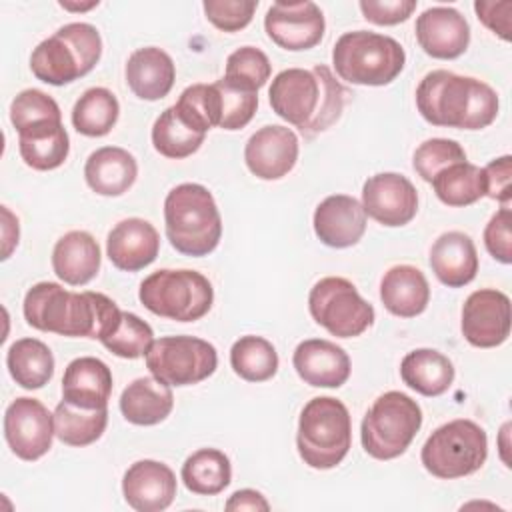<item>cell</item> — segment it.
I'll return each instance as SVG.
<instances>
[{
	"label": "cell",
	"instance_id": "obj_1",
	"mask_svg": "<svg viewBox=\"0 0 512 512\" xmlns=\"http://www.w3.org/2000/svg\"><path fill=\"white\" fill-rule=\"evenodd\" d=\"M24 318L40 332L70 338L108 336L120 322L122 310L100 292H72L56 282H38L24 296Z\"/></svg>",
	"mask_w": 512,
	"mask_h": 512
},
{
	"label": "cell",
	"instance_id": "obj_2",
	"mask_svg": "<svg viewBox=\"0 0 512 512\" xmlns=\"http://www.w3.org/2000/svg\"><path fill=\"white\" fill-rule=\"evenodd\" d=\"M346 96V88L324 64L312 70L286 68L274 76L268 90L272 110L308 138L340 118Z\"/></svg>",
	"mask_w": 512,
	"mask_h": 512
},
{
	"label": "cell",
	"instance_id": "obj_3",
	"mask_svg": "<svg viewBox=\"0 0 512 512\" xmlns=\"http://www.w3.org/2000/svg\"><path fill=\"white\" fill-rule=\"evenodd\" d=\"M420 116L432 126L480 130L498 116V96L482 80L450 70L428 72L416 88Z\"/></svg>",
	"mask_w": 512,
	"mask_h": 512
},
{
	"label": "cell",
	"instance_id": "obj_4",
	"mask_svg": "<svg viewBox=\"0 0 512 512\" xmlns=\"http://www.w3.org/2000/svg\"><path fill=\"white\" fill-rule=\"evenodd\" d=\"M166 238L186 256L210 254L222 236V218L212 192L196 182L174 186L164 200Z\"/></svg>",
	"mask_w": 512,
	"mask_h": 512
},
{
	"label": "cell",
	"instance_id": "obj_5",
	"mask_svg": "<svg viewBox=\"0 0 512 512\" xmlns=\"http://www.w3.org/2000/svg\"><path fill=\"white\" fill-rule=\"evenodd\" d=\"M102 56V38L88 22H70L42 40L30 56L32 74L52 86L86 76Z\"/></svg>",
	"mask_w": 512,
	"mask_h": 512
},
{
	"label": "cell",
	"instance_id": "obj_6",
	"mask_svg": "<svg viewBox=\"0 0 512 512\" xmlns=\"http://www.w3.org/2000/svg\"><path fill=\"white\" fill-rule=\"evenodd\" d=\"M352 444V422L344 402L332 396L312 398L300 412L296 446L310 468L338 466Z\"/></svg>",
	"mask_w": 512,
	"mask_h": 512
},
{
	"label": "cell",
	"instance_id": "obj_7",
	"mask_svg": "<svg viewBox=\"0 0 512 512\" xmlns=\"http://www.w3.org/2000/svg\"><path fill=\"white\" fill-rule=\"evenodd\" d=\"M406 52L390 36L354 30L342 34L332 48L336 74L358 86H384L404 70Z\"/></svg>",
	"mask_w": 512,
	"mask_h": 512
},
{
	"label": "cell",
	"instance_id": "obj_8",
	"mask_svg": "<svg viewBox=\"0 0 512 512\" xmlns=\"http://www.w3.org/2000/svg\"><path fill=\"white\" fill-rule=\"evenodd\" d=\"M420 426L422 410L416 400L398 390L384 392L362 418V448L376 460L398 458L406 452Z\"/></svg>",
	"mask_w": 512,
	"mask_h": 512
},
{
	"label": "cell",
	"instance_id": "obj_9",
	"mask_svg": "<svg viewBox=\"0 0 512 512\" xmlns=\"http://www.w3.org/2000/svg\"><path fill=\"white\" fill-rule=\"evenodd\" d=\"M138 298L146 310L176 322H194L214 302L210 280L196 270H156L140 284Z\"/></svg>",
	"mask_w": 512,
	"mask_h": 512
},
{
	"label": "cell",
	"instance_id": "obj_10",
	"mask_svg": "<svg viewBox=\"0 0 512 512\" xmlns=\"http://www.w3.org/2000/svg\"><path fill=\"white\" fill-rule=\"evenodd\" d=\"M488 456V438L482 426L458 418L438 426L422 446L424 468L442 480H454L480 470Z\"/></svg>",
	"mask_w": 512,
	"mask_h": 512
},
{
	"label": "cell",
	"instance_id": "obj_11",
	"mask_svg": "<svg viewBox=\"0 0 512 512\" xmlns=\"http://www.w3.org/2000/svg\"><path fill=\"white\" fill-rule=\"evenodd\" d=\"M308 308L316 324L332 336L354 338L368 330L374 322V308L342 276H326L318 280L308 294Z\"/></svg>",
	"mask_w": 512,
	"mask_h": 512
},
{
	"label": "cell",
	"instance_id": "obj_12",
	"mask_svg": "<svg viewBox=\"0 0 512 512\" xmlns=\"http://www.w3.org/2000/svg\"><path fill=\"white\" fill-rule=\"evenodd\" d=\"M216 366V348L196 336H164L146 352V368L170 386L198 384L212 376Z\"/></svg>",
	"mask_w": 512,
	"mask_h": 512
},
{
	"label": "cell",
	"instance_id": "obj_13",
	"mask_svg": "<svg viewBox=\"0 0 512 512\" xmlns=\"http://www.w3.org/2000/svg\"><path fill=\"white\" fill-rule=\"evenodd\" d=\"M54 414L36 398H16L4 412V438L10 450L26 462L42 458L52 448Z\"/></svg>",
	"mask_w": 512,
	"mask_h": 512
},
{
	"label": "cell",
	"instance_id": "obj_14",
	"mask_svg": "<svg viewBox=\"0 0 512 512\" xmlns=\"http://www.w3.org/2000/svg\"><path fill=\"white\" fill-rule=\"evenodd\" d=\"M324 28L326 22L322 10L310 0L274 2L264 16L268 38L290 52L310 50L320 44Z\"/></svg>",
	"mask_w": 512,
	"mask_h": 512
},
{
	"label": "cell",
	"instance_id": "obj_15",
	"mask_svg": "<svg viewBox=\"0 0 512 512\" xmlns=\"http://www.w3.org/2000/svg\"><path fill=\"white\" fill-rule=\"evenodd\" d=\"M462 334L476 348H496L510 336V298L496 288L472 292L462 306Z\"/></svg>",
	"mask_w": 512,
	"mask_h": 512
},
{
	"label": "cell",
	"instance_id": "obj_16",
	"mask_svg": "<svg viewBox=\"0 0 512 512\" xmlns=\"http://www.w3.org/2000/svg\"><path fill=\"white\" fill-rule=\"evenodd\" d=\"M362 208L382 226H404L418 212V192L406 176L380 172L364 182Z\"/></svg>",
	"mask_w": 512,
	"mask_h": 512
},
{
	"label": "cell",
	"instance_id": "obj_17",
	"mask_svg": "<svg viewBox=\"0 0 512 512\" xmlns=\"http://www.w3.org/2000/svg\"><path fill=\"white\" fill-rule=\"evenodd\" d=\"M298 136L288 126L270 124L256 130L244 146V162L260 180L284 178L298 160Z\"/></svg>",
	"mask_w": 512,
	"mask_h": 512
},
{
	"label": "cell",
	"instance_id": "obj_18",
	"mask_svg": "<svg viewBox=\"0 0 512 512\" xmlns=\"http://www.w3.org/2000/svg\"><path fill=\"white\" fill-rule=\"evenodd\" d=\"M416 40L420 48L438 60L462 56L470 44L466 18L450 6H432L416 18Z\"/></svg>",
	"mask_w": 512,
	"mask_h": 512
},
{
	"label": "cell",
	"instance_id": "obj_19",
	"mask_svg": "<svg viewBox=\"0 0 512 512\" xmlns=\"http://www.w3.org/2000/svg\"><path fill=\"white\" fill-rule=\"evenodd\" d=\"M122 494L128 506L138 512H160L176 496V476L164 462L138 460L124 472Z\"/></svg>",
	"mask_w": 512,
	"mask_h": 512
},
{
	"label": "cell",
	"instance_id": "obj_20",
	"mask_svg": "<svg viewBox=\"0 0 512 512\" xmlns=\"http://www.w3.org/2000/svg\"><path fill=\"white\" fill-rule=\"evenodd\" d=\"M314 232L330 248H350L366 232V212L348 194H332L314 210Z\"/></svg>",
	"mask_w": 512,
	"mask_h": 512
},
{
	"label": "cell",
	"instance_id": "obj_21",
	"mask_svg": "<svg viewBox=\"0 0 512 512\" xmlns=\"http://www.w3.org/2000/svg\"><path fill=\"white\" fill-rule=\"evenodd\" d=\"M160 252L158 230L144 218L120 220L106 240L110 262L124 272H138L150 266Z\"/></svg>",
	"mask_w": 512,
	"mask_h": 512
},
{
	"label": "cell",
	"instance_id": "obj_22",
	"mask_svg": "<svg viewBox=\"0 0 512 512\" xmlns=\"http://www.w3.org/2000/svg\"><path fill=\"white\" fill-rule=\"evenodd\" d=\"M292 364L296 374L316 388H340L350 378V358L330 340L310 338L296 346Z\"/></svg>",
	"mask_w": 512,
	"mask_h": 512
},
{
	"label": "cell",
	"instance_id": "obj_23",
	"mask_svg": "<svg viewBox=\"0 0 512 512\" xmlns=\"http://www.w3.org/2000/svg\"><path fill=\"white\" fill-rule=\"evenodd\" d=\"M430 268L448 288L470 284L478 272V252L472 238L458 230L440 234L430 248Z\"/></svg>",
	"mask_w": 512,
	"mask_h": 512
},
{
	"label": "cell",
	"instance_id": "obj_24",
	"mask_svg": "<svg viewBox=\"0 0 512 512\" xmlns=\"http://www.w3.org/2000/svg\"><path fill=\"white\" fill-rule=\"evenodd\" d=\"M112 394V372L94 356L74 358L62 376V400L82 408H104Z\"/></svg>",
	"mask_w": 512,
	"mask_h": 512
},
{
	"label": "cell",
	"instance_id": "obj_25",
	"mask_svg": "<svg viewBox=\"0 0 512 512\" xmlns=\"http://www.w3.org/2000/svg\"><path fill=\"white\" fill-rule=\"evenodd\" d=\"M124 74L130 90L140 100L154 102L172 90L176 68L170 54H166L162 48L146 46L128 56Z\"/></svg>",
	"mask_w": 512,
	"mask_h": 512
},
{
	"label": "cell",
	"instance_id": "obj_26",
	"mask_svg": "<svg viewBox=\"0 0 512 512\" xmlns=\"http://www.w3.org/2000/svg\"><path fill=\"white\" fill-rule=\"evenodd\" d=\"M384 308L400 318L422 314L430 302V286L424 272L410 264H398L384 272L380 282Z\"/></svg>",
	"mask_w": 512,
	"mask_h": 512
},
{
	"label": "cell",
	"instance_id": "obj_27",
	"mask_svg": "<svg viewBox=\"0 0 512 512\" xmlns=\"http://www.w3.org/2000/svg\"><path fill=\"white\" fill-rule=\"evenodd\" d=\"M54 274L70 286L88 284L100 270V246L90 232L70 230L52 250Z\"/></svg>",
	"mask_w": 512,
	"mask_h": 512
},
{
	"label": "cell",
	"instance_id": "obj_28",
	"mask_svg": "<svg viewBox=\"0 0 512 512\" xmlns=\"http://www.w3.org/2000/svg\"><path fill=\"white\" fill-rule=\"evenodd\" d=\"M138 176L136 158L118 146L94 150L84 164L86 184L100 196H122Z\"/></svg>",
	"mask_w": 512,
	"mask_h": 512
},
{
	"label": "cell",
	"instance_id": "obj_29",
	"mask_svg": "<svg viewBox=\"0 0 512 512\" xmlns=\"http://www.w3.org/2000/svg\"><path fill=\"white\" fill-rule=\"evenodd\" d=\"M174 396L170 384L156 376H142L130 382L120 396L122 416L136 426H154L170 416Z\"/></svg>",
	"mask_w": 512,
	"mask_h": 512
},
{
	"label": "cell",
	"instance_id": "obj_30",
	"mask_svg": "<svg viewBox=\"0 0 512 512\" xmlns=\"http://www.w3.org/2000/svg\"><path fill=\"white\" fill-rule=\"evenodd\" d=\"M18 150L26 166L46 172L64 164L70 138L62 120H46L18 132Z\"/></svg>",
	"mask_w": 512,
	"mask_h": 512
},
{
	"label": "cell",
	"instance_id": "obj_31",
	"mask_svg": "<svg viewBox=\"0 0 512 512\" xmlns=\"http://www.w3.org/2000/svg\"><path fill=\"white\" fill-rule=\"evenodd\" d=\"M404 384L422 396H440L454 382V364L432 348H416L400 362Z\"/></svg>",
	"mask_w": 512,
	"mask_h": 512
},
{
	"label": "cell",
	"instance_id": "obj_32",
	"mask_svg": "<svg viewBox=\"0 0 512 512\" xmlns=\"http://www.w3.org/2000/svg\"><path fill=\"white\" fill-rule=\"evenodd\" d=\"M6 366L18 386L38 390L48 384L54 374V356L42 340L20 338L8 348Z\"/></svg>",
	"mask_w": 512,
	"mask_h": 512
},
{
	"label": "cell",
	"instance_id": "obj_33",
	"mask_svg": "<svg viewBox=\"0 0 512 512\" xmlns=\"http://www.w3.org/2000/svg\"><path fill=\"white\" fill-rule=\"evenodd\" d=\"M232 480L228 456L218 448H200L182 464L184 486L200 496L220 494Z\"/></svg>",
	"mask_w": 512,
	"mask_h": 512
},
{
	"label": "cell",
	"instance_id": "obj_34",
	"mask_svg": "<svg viewBox=\"0 0 512 512\" xmlns=\"http://www.w3.org/2000/svg\"><path fill=\"white\" fill-rule=\"evenodd\" d=\"M108 424V406L82 408L60 400L54 410V434L68 446H88L96 442Z\"/></svg>",
	"mask_w": 512,
	"mask_h": 512
},
{
	"label": "cell",
	"instance_id": "obj_35",
	"mask_svg": "<svg viewBox=\"0 0 512 512\" xmlns=\"http://www.w3.org/2000/svg\"><path fill=\"white\" fill-rule=\"evenodd\" d=\"M430 184L434 186L438 200L454 208L470 206L486 194L482 168L466 160L444 168L432 178Z\"/></svg>",
	"mask_w": 512,
	"mask_h": 512
},
{
	"label": "cell",
	"instance_id": "obj_36",
	"mask_svg": "<svg viewBox=\"0 0 512 512\" xmlns=\"http://www.w3.org/2000/svg\"><path fill=\"white\" fill-rule=\"evenodd\" d=\"M120 114V104L116 96L102 86L88 88L74 104L72 108V126L76 132L90 136V138H100L106 136Z\"/></svg>",
	"mask_w": 512,
	"mask_h": 512
},
{
	"label": "cell",
	"instance_id": "obj_37",
	"mask_svg": "<svg viewBox=\"0 0 512 512\" xmlns=\"http://www.w3.org/2000/svg\"><path fill=\"white\" fill-rule=\"evenodd\" d=\"M206 134L194 130L174 106L166 108L152 126V144L156 152L166 158L180 160L192 156L202 144Z\"/></svg>",
	"mask_w": 512,
	"mask_h": 512
},
{
	"label": "cell",
	"instance_id": "obj_38",
	"mask_svg": "<svg viewBox=\"0 0 512 512\" xmlns=\"http://www.w3.org/2000/svg\"><path fill=\"white\" fill-rule=\"evenodd\" d=\"M232 370L248 382H266L278 372V354L262 336H242L230 348Z\"/></svg>",
	"mask_w": 512,
	"mask_h": 512
},
{
	"label": "cell",
	"instance_id": "obj_39",
	"mask_svg": "<svg viewBox=\"0 0 512 512\" xmlns=\"http://www.w3.org/2000/svg\"><path fill=\"white\" fill-rule=\"evenodd\" d=\"M174 108L194 130H198L202 134H206L210 128L218 126L220 102H218V90L214 84L188 86L180 94Z\"/></svg>",
	"mask_w": 512,
	"mask_h": 512
},
{
	"label": "cell",
	"instance_id": "obj_40",
	"mask_svg": "<svg viewBox=\"0 0 512 512\" xmlns=\"http://www.w3.org/2000/svg\"><path fill=\"white\" fill-rule=\"evenodd\" d=\"M106 350L120 358H140L146 356L148 348L154 342V332L140 316L132 312H122L116 328L100 340Z\"/></svg>",
	"mask_w": 512,
	"mask_h": 512
},
{
	"label": "cell",
	"instance_id": "obj_41",
	"mask_svg": "<svg viewBox=\"0 0 512 512\" xmlns=\"http://www.w3.org/2000/svg\"><path fill=\"white\" fill-rule=\"evenodd\" d=\"M218 90L220 102V120L218 126L224 130H240L244 128L256 114L258 108V92L226 78L214 82Z\"/></svg>",
	"mask_w": 512,
	"mask_h": 512
},
{
	"label": "cell",
	"instance_id": "obj_42",
	"mask_svg": "<svg viewBox=\"0 0 512 512\" xmlns=\"http://www.w3.org/2000/svg\"><path fill=\"white\" fill-rule=\"evenodd\" d=\"M270 72V60L260 48L242 46L228 56L224 78L258 92L268 82Z\"/></svg>",
	"mask_w": 512,
	"mask_h": 512
},
{
	"label": "cell",
	"instance_id": "obj_43",
	"mask_svg": "<svg viewBox=\"0 0 512 512\" xmlns=\"http://www.w3.org/2000/svg\"><path fill=\"white\" fill-rule=\"evenodd\" d=\"M46 120H62L60 106L52 96L36 88H26L16 94L10 104V122L18 132Z\"/></svg>",
	"mask_w": 512,
	"mask_h": 512
},
{
	"label": "cell",
	"instance_id": "obj_44",
	"mask_svg": "<svg viewBox=\"0 0 512 512\" xmlns=\"http://www.w3.org/2000/svg\"><path fill=\"white\" fill-rule=\"evenodd\" d=\"M466 160V152L464 148L450 138H430L424 140L412 158V166L418 172V176L426 182H432V178L442 172L444 168L456 164V162H464Z\"/></svg>",
	"mask_w": 512,
	"mask_h": 512
},
{
	"label": "cell",
	"instance_id": "obj_45",
	"mask_svg": "<svg viewBox=\"0 0 512 512\" xmlns=\"http://www.w3.org/2000/svg\"><path fill=\"white\" fill-rule=\"evenodd\" d=\"M208 22L222 32H238L252 22L258 0H206L202 4Z\"/></svg>",
	"mask_w": 512,
	"mask_h": 512
},
{
	"label": "cell",
	"instance_id": "obj_46",
	"mask_svg": "<svg viewBox=\"0 0 512 512\" xmlns=\"http://www.w3.org/2000/svg\"><path fill=\"white\" fill-rule=\"evenodd\" d=\"M512 210L502 206L484 228V244L490 256L502 264L512 262Z\"/></svg>",
	"mask_w": 512,
	"mask_h": 512
},
{
	"label": "cell",
	"instance_id": "obj_47",
	"mask_svg": "<svg viewBox=\"0 0 512 512\" xmlns=\"http://www.w3.org/2000/svg\"><path fill=\"white\" fill-rule=\"evenodd\" d=\"M364 18L378 26H394L410 18L416 10V0H360Z\"/></svg>",
	"mask_w": 512,
	"mask_h": 512
},
{
	"label": "cell",
	"instance_id": "obj_48",
	"mask_svg": "<svg viewBox=\"0 0 512 512\" xmlns=\"http://www.w3.org/2000/svg\"><path fill=\"white\" fill-rule=\"evenodd\" d=\"M484 172V182H486V194L492 200L502 202L504 206H508L510 198H512V188H510V178H512V156H500L494 158L486 168H482Z\"/></svg>",
	"mask_w": 512,
	"mask_h": 512
},
{
	"label": "cell",
	"instance_id": "obj_49",
	"mask_svg": "<svg viewBox=\"0 0 512 512\" xmlns=\"http://www.w3.org/2000/svg\"><path fill=\"white\" fill-rule=\"evenodd\" d=\"M474 10L478 14V20L490 28L494 34H498L502 40H510V14H512V2H474Z\"/></svg>",
	"mask_w": 512,
	"mask_h": 512
},
{
	"label": "cell",
	"instance_id": "obj_50",
	"mask_svg": "<svg viewBox=\"0 0 512 512\" xmlns=\"http://www.w3.org/2000/svg\"><path fill=\"white\" fill-rule=\"evenodd\" d=\"M224 508L226 510H250V512H258V510H262V512H268L270 510V504H268V500L260 494V492H256V490H252V488H244V490H236L228 500H226V504H224Z\"/></svg>",
	"mask_w": 512,
	"mask_h": 512
},
{
	"label": "cell",
	"instance_id": "obj_51",
	"mask_svg": "<svg viewBox=\"0 0 512 512\" xmlns=\"http://www.w3.org/2000/svg\"><path fill=\"white\" fill-rule=\"evenodd\" d=\"M2 216H4V250H2V260H6L12 252V248L18 244V218H14L10 214V210L6 206H2Z\"/></svg>",
	"mask_w": 512,
	"mask_h": 512
},
{
	"label": "cell",
	"instance_id": "obj_52",
	"mask_svg": "<svg viewBox=\"0 0 512 512\" xmlns=\"http://www.w3.org/2000/svg\"><path fill=\"white\" fill-rule=\"evenodd\" d=\"M60 6L66 8V10H88V8L98 6V2H88V4H68V2H60Z\"/></svg>",
	"mask_w": 512,
	"mask_h": 512
}]
</instances>
